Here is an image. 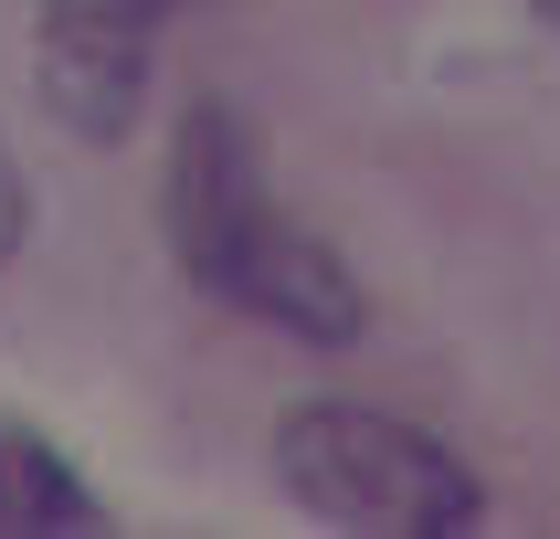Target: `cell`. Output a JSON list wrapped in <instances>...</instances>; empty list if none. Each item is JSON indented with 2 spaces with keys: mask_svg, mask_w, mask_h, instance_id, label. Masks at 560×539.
<instances>
[{
  "mask_svg": "<svg viewBox=\"0 0 560 539\" xmlns=\"http://www.w3.org/2000/svg\"><path fill=\"white\" fill-rule=\"evenodd\" d=\"M22 233H32V190H22V159H11V138H0V265L22 254Z\"/></svg>",
  "mask_w": 560,
  "mask_h": 539,
  "instance_id": "5b68a950",
  "label": "cell"
},
{
  "mask_svg": "<svg viewBox=\"0 0 560 539\" xmlns=\"http://www.w3.org/2000/svg\"><path fill=\"white\" fill-rule=\"evenodd\" d=\"M106 507L74 466H63L54 444L32 434H0V529H95Z\"/></svg>",
  "mask_w": 560,
  "mask_h": 539,
  "instance_id": "277c9868",
  "label": "cell"
},
{
  "mask_svg": "<svg viewBox=\"0 0 560 539\" xmlns=\"http://www.w3.org/2000/svg\"><path fill=\"white\" fill-rule=\"evenodd\" d=\"M170 244H180L201 296H233L244 317H265L285 339H307V349L360 339V276L307 222H285L265 201L254 127L222 95H201L180 117V138H170Z\"/></svg>",
  "mask_w": 560,
  "mask_h": 539,
  "instance_id": "6da1fadb",
  "label": "cell"
},
{
  "mask_svg": "<svg viewBox=\"0 0 560 539\" xmlns=\"http://www.w3.org/2000/svg\"><path fill=\"white\" fill-rule=\"evenodd\" d=\"M276 476L285 497L328 529H392V539H444L487 518V487L466 455H444L423 423L371 402H296L276 423Z\"/></svg>",
  "mask_w": 560,
  "mask_h": 539,
  "instance_id": "7a4b0ae2",
  "label": "cell"
},
{
  "mask_svg": "<svg viewBox=\"0 0 560 539\" xmlns=\"http://www.w3.org/2000/svg\"><path fill=\"white\" fill-rule=\"evenodd\" d=\"M170 11H190V0H32V85L85 149H117L138 127Z\"/></svg>",
  "mask_w": 560,
  "mask_h": 539,
  "instance_id": "3957f363",
  "label": "cell"
}]
</instances>
